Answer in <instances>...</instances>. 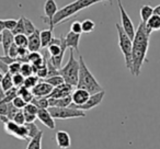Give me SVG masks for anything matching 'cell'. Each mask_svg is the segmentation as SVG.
<instances>
[{
  "label": "cell",
  "mask_w": 160,
  "mask_h": 149,
  "mask_svg": "<svg viewBox=\"0 0 160 149\" xmlns=\"http://www.w3.org/2000/svg\"><path fill=\"white\" fill-rule=\"evenodd\" d=\"M151 32L148 30L146 23L140 22L135 32L133 38V52H132V62L133 69L131 73L133 76L138 77L142 70L144 62H146V55L149 47V37Z\"/></svg>",
  "instance_id": "obj_1"
},
{
  "label": "cell",
  "mask_w": 160,
  "mask_h": 149,
  "mask_svg": "<svg viewBox=\"0 0 160 149\" xmlns=\"http://www.w3.org/2000/svg\"><path fill=\"white\" fill-rule=\"evenodd\" d=\"M99 2H109L110 5H112V0H75L73 2L65 6L62 9H58V11L56 12L55 17L53 19L54 27L66 22L68 19L76 16L81 10L87 9V8Z\"/></svg>",
  "instance_id": "obj_2"
},
{
  "label": "cell",
  "mask_w": 160,
  "mask_h": 149,
  "mask_svg": "<svg viewBox=\"0 0 160 149\" xmlns=\"http://www.w3.org/2000/svg\"><path fill=\"white\" fill-rule=\"evenodd\" d=\"M79 76H78V89H85L90 94L98 93L100 91H103V88L100 86V83L97 81V79L93 77L90 69L88 68L87 64L85 62V59L81 55H79Z\"/></svg>",
  "instance_id": "obj_3"
},
{
  "label": "cell",
  "mask_w": 160,
  "mask_h": 149,
  "mask_svg": "<svg viewBox=\"0 0 160 149\" xmlns=\"http://www.w3.org/2000/svg\"><path fill=\"white\" fill-rule=\"evenodd\" d=\"M79 60H77L73 55V49H70V54H69V59L67 64L64 67L58 70L60 76L64 78L65 83L72 86V87H77L78 83V76H79Z\"/></svg>",
  "instance_id": "obj_4"
},
{
  "label": "cell",
  "mask_w": 160,
  "mask_h": 149,
  "mask_svg": "<svg viewBox=\"0 0 160 149\" xmlns=\"http://www.w3.org/2000/svg\"><path fill=\"white\" fill-rule=\"evenodd\" d=\"M116 30H118V46H120L121 52L124 55L125 65L126 68L129 71L133 69V62H132V52H133V40L127 35L126 32L123 30L122 25L116 23L115 24Z\"/></svg>",
  "instance_id": "obj_5"
},
{
  "label": "cell",
  "mask_w": 160,
  "mask_h": 149,
  "mask_svg": "<svg viewBox=\"0 0 160 149\" xmlns=\"http://www.w3.org/2000/svg\"><path fill=\"white\" fill-rule=\"evenodd\" d=\"M48 111L55 120H68V118L85 117L86 116L85 111L73 109V107H49Z\"/></svg>",
  "instance_id": "obj_6"
},
{
  "label": "cell",
  "mask_w": 160,
  "mask_h": 149,
  "mask_svg": "<svg viewBox=\"0 0 160 149\" xmlns=\"http://www.w3.org/2000/svg\"><path fill=\"white\" fill-rule=\"evenodd\" d=\"M118 9H120V13H121V23H122V27L125 32L127 33V35L133 40L134 36H135V27H134L133 21L131 20L129 16L127 14L126 10L124 9L122 5V1L121 0H118Z\"/></svg>",
  "instance_id": "obj_7"
},
{
  "label": "cell",
  "mask_w": 160,
  "mask_h": 149,
  "mask_svg": "<svg viewBox=\"0 0 160 149\" xmlns=\"http://www.w3.org/2000/svg\"><path fill=\"white\" fill-rule=\"evenodd\" d=\"M105 96V91H100L98 93H93V94H90V98L88 99V101L85 103L83 105H80V107H76V105L70 104L69 107H73V109H78V110H81V111H88V110H91L93 107H98V105L101 104L102 102L103 98Z\"/></svg>",
  "instance_id": "obj_8"
},
{
  "label": "cell",
  "mask_w": 160,
  "mask_h": 149,
  "mask_svg": "<svg viewBox=\"0 0 160 149\" xmlns=\"http://www.w3.org/2000/svg\"><path fill=\"white\" fill-rule=\"evenodd\" d=\"M58 11V7L56 5L55 0H46L44 5V17H42L45 23L49 24V29H54L53 19L56 12Z\"/></svg>",
  "instance_id": "obj_9"
},
{
  "label": "cell",
  "mask_w": 160,
  "mask_h": 149,
  "mask_svg": "<svg viewBox=\"0 0 160 149\" xmlns=\"http://www.w3.org/2000/svg\"><path fill=\"white\" fill-rule=\"evenodd\" d=\"M36 115H38V118L40 120V122L43 123L47 128L55 129V127H56L55 118H54L53 116H52V114L49 113L48 109H40Z\"/></svg>",
  "instance_id": "obj_10"
},
{
  "label": "cell",
  "mask_w": 160,
  "mask_h": 149,
  "mask_svg": "<svg viewBox=\"0 0 160 149\" xmlns=\"http://www.w3.org/2000/svg\"><path fill=\"white\" fill-rule=\"evenodd\" d=\"M71 98H72V105L76 107H80L83 105L88 101V99L90 98V93L85 89H78L76 88V90H73V92L71 93Z\"/></svg>",
  "instance_id": "obj_11"
},
{
  "label": "cell",
  "mask_w": 160,
  "mask_h": 149,
  "mask_svg": "<svg viewBox=\"0 0 160 149\" xmlns=\"http://www.w3.org/2000/svg\"><path fill=\"white\" fill-rule=\"evenodd\" d=\"M73 87L68 83H62L59 87H56L53 89L52 93L48 96V98H53V99H60V98H65V97L71 96L72 93Z\"/></svg>",
  "instance_id": "obj_12"
},
{
  "label": "cell",
  "mask_w": 160,
  "mask_h": 149,
  "mask_svg": "<svg viewBox=\"0 0 160 149\" xmlns=\"http://www.w3.org/2000/svg\"><path fill=\"white\" fill-rule=\"evenodd\" d=\"M53 89L54 88L49 83L43 80L38 81V85L32 89V93L34 94V97H46V98H48V96L52 93Z\"/></svg>",
  "instance_id": "obj_13"
},
{
  "label": "cell",
  "mask_w": 160,
  "mask_h": 149,
  "mask_svg": "<svg viewBox=\"0 0 160 149\" xmlns=\"http://www.w3.org/2000/svg\"><path fill=\"white\" fill-rule=\"evenodd\" d=\"M40 30H36L33 34L28 36V49L30 52H40L42 48V43H41Z\"/></svg>",
  "instance_id": "obj_14"
},
{
  "label": "cell",
  "mask_w": 160,
  "mask_h": 149,
  "mask_svg": "<svg viewBox=\"0 0 160 149\" xmlns=\"http://www.w3.org/2000/svg\"><path fill=\"white\" fill-rule=\"evenodd\" d=\"M81 34L73 33V32H68L65 36V41H66V45L69 49H73V51L79 53V42Z\"/></svg>",
  "instance_id": "obj_15"
},
{
  "label": "cell",
  "mask_w": 160,
  "mask_h": 149,
  "mask_svg": "<svg viewBox=\"0 0 160 149\" xmlns=\"http://www.w3.org/2000/svg\"><path fill=\"white\" fill-rule=\"evenodd\" d=\"M55 140H56V142H57V146L62 149L69 148L71 145L70 136L65 131H58L55 135Z\"/></svg>",
  "instance_id": "obj_16"
},
{
  "label": "cell",
  "mask_w": 160,
  "mask_h": 149,
  "mask_svg": "<svg viewBox=\"0 0 160 149\" xmlns=\"http://www.w3.org/2000/svg\"><path fill=\"white\" fill-rule=\"evenodd\" d=\"M1 35H2L1 45H2L3 55H8V53H9V48L14 43V35L11 31H9V30H3V32L1 33Z\"/></svg>",
  "instance_id": "obj_17"
},
{
  "label": "cell",
  "mask_w": 160,
  "mask_h": 149,
  "mask_svg": "<svg viewBox=\"0 0 160 149\" xmlns=\"http://www.w3.org/2000/svg\"><path fill=\"white\" fill-rule=\"evenodd\" d=\"M48 102H49V107H67L72 103V98H71V96L65 97V98H60V99L48 98Z\"/></svg>",
  "instance_id": "obj_18"
},
{
  "label": "cell",
  "mask_w": 160,
  "mask_h": 149,
  "mask_svg": "<svg viewBox=\"0 0 160 149\" xmlns=\"http://www.w3.org/2000/svg\"><path fill=\"white\" fill-rule=\"evenodd\" d=\"M3 127H5V131L7 132L9 135L13 136V137L19 139V129H20V125L14 123L12 120H8L6 123H3Z\"/></svg>",
  "instance_id": "obj_19"
},
{
  "label": "cell",
  "mask_w": 160,
  "mask_h": 149,
  "mask_svg": "<svg viewBox=\"0 0 160 149\" xmlns=\"http://www.w3.org/2000/svg\"><path fill=\"white\" fill-rule=\"evenodd\" d=\"M53 30L54 29H48V30H43V31L40 32L41 43H42V48H45V47H47L49 44H51L52 40L54 38Z\"/></svg>",
  "instance_id": "obj_20"
},
{
  "label": "cell",
  "mask_w": 160,
  "mask_h": 149,
  "mask_svg": "<svg viewBox=\"0 0 160 149\" xmlns=\"http://www.w3.org/2000/svg\"><path fill=\"white\" fill-rule=\"evenodd\" d=\"M42 139H43V132L40 131L34 137L30 138V142L27 149H41L42 148Z\"/></svg>",
  "instance_id": "obj_21"
},
{
  "label": "cell",
  "mask_w": 160,
  "mask_h": 149,
  "mask_svg": "<svg viewBox=\"0 0 160 149\" xmlns=\"http://www.w3.org/2000/svg\"><path fill=\"white\" fill-rule=\"evenodd\" d=\"M13 86V80H12V75L10 72H7L3 75V78L0 82V88L3 90V91H8V90L12 89Z\"/></svg>",
  "instance_id": "obj_22"
},
{
  "label": "cell",
  "mask_w": 160,
  "mask_h": 149,
  "mask_svg": "<svg viewBox=\"0 0 160 149\" xmlns=\"http://www.w3.org/2000/svg\"><path fill=\"white\" fill-rule=\"evenodd\" d=\"M18 96L21 97L27 103L32 102V100H33V98H34V94L32 93V90L25 88L24 86L18 88Z\"/></svg>",
  "instance_id": "obj_23"
},
{
  "label": "cell",
  "mask_w": 160,
  "mask_h": 149,
  "mask_svg": "<svg viewBox=\"0 0 160 149\" xmlns=\"http://www.w3.org/2000/svg\"><path fill=\"white\" fill-rule=\"evenodd\" d=\"M139 14H140V19H142V22L146 23L149 19L152 17L153 14V9L148 5H144L139 10Z\"/></svg>",
  "instance_id": "obj_24"
},
{
  "label": "cell",
  "mask_w": 160,
  "mask_h": 149,
  "mask_svg": "<svg viewBox=\"0 0 160 149\" xmlns=\"http://www.w3.org/2000/svg\"><path fill=\"white\" fill-rule=\"evenodd\" d=\"M146 25L150 32L159 31L160 30V17L156 16V14H152V17L146 22Z\"/></svg>",
  "instance_id": "obj_25"
},
{
  "label": "cell",
  "mask_w": 160,
  "mask_h": 149,
  "mask_svg": "<svg viewBox=\"0 0 160 149\" xmlns=\"http://www.w3.org/2000/svg\"><path fill=\"white\" fill-rule=\"evenodd\" d=\"M32 103L35 104L38 109H48L49 107L48 98H46V97H34Z\"/></svg>",
  "instance_id": "obj_26"
},
{
  "label": "cell",
  "mask_w": 160,
  "mask_h": 149,
  "mask_svg": "<svg viewBox=\"0 0 160 149\" xmlns=\"http://www.w3.org/2000/svg\"><path fill=\"white\" fill-rule=\"evenodd\" d=\"M44 81H46L47 83L52 86L53 88H56V87H59L62 86V83H65V80L60 75H56V76H52V77H48V78L44 79Z\"/></svg>",
  "instance_id": "obj_27"
},
{
  "label": "cell",
  "mask_w": 160,
  "mask_h": 149,
  "mask_svg": "<svg viewBox=\"0 0 160 149\" xmlns=\"http://www.w3.org/2000/svg\"><path fill=\"white\" fill-rule=\"evenodd\" d=\"M40 81V78H38V76H30V77H27V78L24 79V83H23V86H24L25 88H28V89L32 90L34 87H35L36 85H38V82Z\"/></svg>",
  "instance_id": "obj_28"
},
{
  "label": "cell",
  "mask_w": 160,
  "mask_h": 149,
  "mask_svg": "<svg viewBox=\"0 0 160 149\" xmlns=\"http://www.w3.org/2000/svg\"><path fill=\"white\" fill-rule=\"evenodd\" d=\"M20 73H21V75H23V76H24V78H27V77L32 76V75H33V73H34L33 66H32V64H30V62H23V64L21 65V70H20Z\"/></svg>",
  "instance_id": "obj_29"
},
{
  "label": "cell",
  "mask_w": 160,
  "mask_h": 149,
  "mask_svg": "<svg viewBox=\"0 0 160 149\" xmlns=\"http://www.w3.org/2000/svg\"><path fill=\"white\" fill-rule=\"evenodd\" d=\"M81 24H82V33H91L96 29V23L90 19H86L81 22Z\"/></svg>",
  "instance_id": "obj_30"
},
{
  "label": "cell",
  "mask_w": 160,
  "mask_h": 149,
  "mask_svg": "<svg viewBox=\"0 0 160 149\" xmlns=\"http://www.w3.org/2000/svg\"><path fill=\"white\" fill-rule=\"evenodd\" d=\"M23 21H24V27H25V35L29 36L31 35V34H33L34 32L36 31V27L32 23V21L30 20V19L25 18V17H23Z\"/></svg>",
  "instance_id": "obj_31"
},
{
  "label": "cell",
  "mask_w": 160,
  "mask_h": 149,
  "mask_svg": "<svg viewBox=\"0 0 160 149\" xmlns=\"http://www.w3.org/2000/svg\"><path fill=\"white\" fill-rule=\"evenodd\" d=\"M14 43L20 47H28V36L25 34L14 35Z\"/></svg>",
  "instance_id": "obj_32"
},
{
  "label": "cell",
  "mask_w": 160,
  "mask_h": 149,
  "mask_svg": "<svg viewBox=\"0 0 160 149\" xmlns=\"http://www.w3.org/2000/svg\"><path fill=\"white\" fill-rule=\"evenodd\" d=\"M25 127H27L28 129V133H29V137L32 138L34 137V136L36 135V134L38 133V132L41 131L40 128L38 127V125H35V123H24Z\"/></svg>",
  "instance_id": "obj_33"
},
{
  "label": "cell",
  "mask_w": 160,
  "mask_h": 149,
  "mask_svg": "<svg viewBox=\"0 0 160 149\" xmlns=\"http://www.w3.org/2000/svg\"><path fill=\"white\" fill-rule=\"evenodd\" d=\"M11 32L13 33V35H17V34H25V27H24V21H23V17H21V18L19 19L16 27H14Z\"/></svg>",
  "instance_id": "obj_34"
},
{
  "label": "cell",
  "mask_w": 160,
  "mask_h": 149,
  "mask_svg": "<svg viewBox=\"0 0 160 149\" xmlns=\"http://www.w3.org/2000/svg\"><path fill=\"white\" fill-rule=\"evenodd\" d=\"M24 76L21 75L20 72L19 73H16V75H12V80H13V86L16 88H20L23 86L24 83Z\"/></svg>",
  "instance_id": "obj_35"
},
{
  "label": "cell",
  "mask_w": 160,
  "mask_h": 149,
  "mask_svg": "<svg viewBox=\"0 0 160 149\" xmlns=\"http://www.w3.org/2000/svg\"><path fill=\"white\" fill-rule=\"evenodd\" d=\"M35 75L40 79H43V80H44V79H46L47 77H48V68H47V65L45 64V65H43L42 67H40V68L38 69V71H36Z\"/></svg>",
  "instance_id": "obj_36"
},
{
  "label": "cell",
  "mask_w": 160,
  "mask_h": 149,
  "mask_svg": "<svg viewBox=\"0 0 160 149\" xmlns=\"http://www.w3.org/2000/svg\"><path fill=\"white\" fill-rule=\"evenodd\" d=\"M22 110H23V112H24V113H27V114H35V115H36L40 109H38L35 104H33L32 102H30V103H27V105H25Z\"/></svg>",
  "instance_id": "obj_37"
},
{
  "label": "cell",
  "mask_w": 160,
  "mask_h": 149,
  "mask_svg": "<svg viewBox=\"0 0 160 149\" xmlns=\"http://www.w3.org/2000/svg\"><path fill=\"white\" fill-rule=\"evenodd\" d=\"M13 121L14 123H17L18 125H23L25 123V116H24V112H23V110H19L18 112H17V114L14 115L13 117Z\"/></svg>",
  "instance_id": "obj_38"
},
{
  "label": "cell",
  "mask_w": 160,
  "mask_h": 149,
  "mask_svg": "<svg viewBox=\"0 0 160 149\" xmlns=\"http://www.w3.org/2000/svg\"><path fill=\"white\" fill-rule=\"evenodd\" d=\"M70 31L73 32V33H77V34L82 33V24H81V22L78 20L73 21L70 25Z\"/></svg>",
  "instance_id": "obj_39"
},
{
  "label": "cell",
  "mask_w": 160,
  "mask_h": 149,
  "mask_svg": "<svg viewBox=\"0 0 160 149\" xmlns=\"http://www.w3.org/2000/svg\"><path fill=\"white\" fill-rule=\"evenodd\" d=\"M12 104L14 105V107H17V109H19V110H22L23 107L27 105V102H25L24 100H23L21 97H19V96H17L16 98L12 100Z\"/></svg>",
  "instance_id": "obj_40"
},
{
  "label": "cell",
  "mask_w": 160,
  "mask_h": 149,
  "mask_svg": "<svg viewBox=\"0 0 160 149\" xmlns=\"http://www.w3.org/2000/svg\"><path fill=\"white\" fill-rule=\"evenodd\" d=\"M21 62H12V64L9 65V72L11 73V75H16V73H19L21 70Z\"/></svg>",
  "instance_id": "obj_41"
},
{
  "label": "cell",
  "mask_w": 160,
  "mask_h": 149,
  "mask_svg": "<svg viewBox=\"0 0 160 149\" xmlns=\"http://www.w3.org/2000/svg\"><path fill=\"white\" fill-rule=\"evenodd\" d=\"M19 111V109H17L16 107H14L13 104H12V102H10L9 104H8V113H7V117L9 118V120H13L14 115L17 114V112Z\"/></svg>",
  "instance_id": "obj_42"
},
{
  "label": "cell",
  "mask_w": 160,
  "mask_h": 149,
  "mask_svg": "<svg viewBox=\"0 0 160 149\" xmlns=\"http://www.w3.org/2000/svg\"><path fill=\"white\" fill-rule=\"evenodd\" d=\"M8 56L14 58V59H17V58L19 57V46L16 44V43H13V44L11 45V47L9 48V53H8Z\"/></svg>",
  "instance_id": "obj_43"
},
{
  "label": "cell",
  "mask_w": 160,
  "mask_h": 149,
  "mask_svg": "<svg viewBox=\"0 0 160 149\" xmlns=\"http://www.w3.org/2000/svg\"><path fill=\"white\" fill-rule=\"evenodd\" d=\"M3 21H5L6 30H9V31H12L18 23V20H14V19H5Z\"/></svg>",
  "instance_id": "obj_44"
},
{
  "label": "cell",
  "mask_w": 160,
  "mask_h": 149,
  "mask_svg": "<svg viewBox=\"0 0 160 149\" xmlns=\"http://www.w3.org/2000/svg\"><path fill=\"white\" fill-rule=\"evenodd\" d=\"M0 60H2V62H5V64H7V65H10V64H12V62H17V59H14V58L10 57V56H8V55L0 56Z\"/></svg>",
  "instance_id": "obj_45"
},
{
  "label": "cell",
  "mask_w": 160,
  "mask_h": 149,
  "mask_svg": "<svg viewBox=\"0 0 160 149\" xmlns=\"http://www.w3.org/2000/svg\"><path fill=\"white\" fill-rule=\"evenodd\" d=\"M24 116H25V123H33V122H35V120L38 118V115H35V114L24 113Z\"/></svg>",
  "instance_id": "obj_46"
},
{
  "label": "cell",
  "mask_w": 160,
  "mask_h": 149,
  "mask_svg": "<svg viewBox=\"0 0 160 149\" xmlns=\"http://www.w3.org/2000/svg\"><path fill=\"white\" fill-rule=\"evenodd\" d=\"M0 70L2 71L3 73L9 72V65L5 64L2 60H0Z\"/></svg>",
  "instance_id": "obj_47"
},
{
  "label": "cell",
  "mask_w": 160,
  "mask_h": 149,
  "mask_svg": "<svg viewBox=\"0 0 160 149\" xmlns=\"http://www.w3.org/2000/svg\"><path fill=\"white\" fill-rule=\"evenodd\" d=\"M153 14H156V16H159L160 17V5H158L157 7L153 8Z\"/></svg>",
  "instance_id": "obj_48"
},
{
  "label": "cell",
  "mask_w": 160,
  "mask_h": 149,
  "mask_svg": "<svg viewBox=\"0 0 160 149\" xmlns=\"http://www.w3.org/2000/svg\"><path fill=\"white\" fill-rule=\"evenodd\" d=\"M3 30H6V27H5V21L0 19V34L2 33Z\"/></svg>",
  "instance_id": "obj_49"
},
{
  "label": "cell",
  "mask_w": 160,
  "mask_h": 149,
  "mask_svg": "<svg viewBox=\"0 0 160 149\" xmlns=\"http://www.w3.org/2000/svg\"><path fill=\"white\" fill-rule=\"evenodd\" d=\"M3 75H5V73H3L2 71L0 70V82H1V80H2V78H3Z\"/></svg>",
  "instance_id": "obj_50"
},
{
  "label": "cell",
  "mask_w": 160,
  "mask_h": 149,
  "mask_svg": "<svg viewBox=\"0 0 160 149\" xmlns=\"http://www.w3.org/2000/svg\"><path fill=\"white\" fill-rule=\"evenodd\" d=\"M1 40H2V35L0 34V44H1Z\"/></svg>",
  "instance_id": "obj_51"
}]
</instances>
